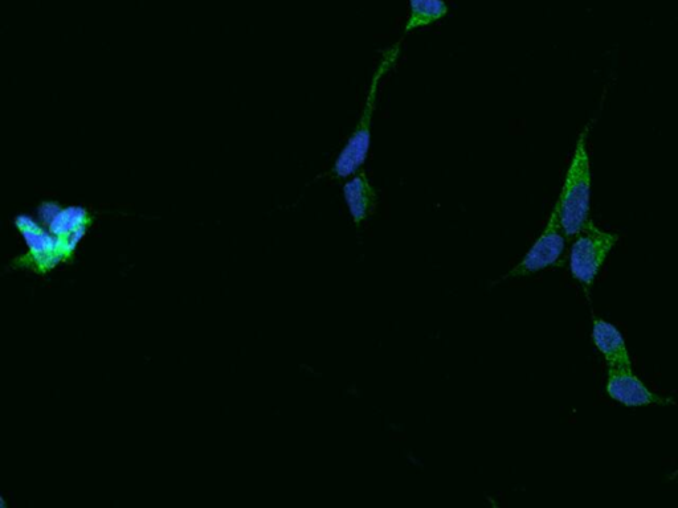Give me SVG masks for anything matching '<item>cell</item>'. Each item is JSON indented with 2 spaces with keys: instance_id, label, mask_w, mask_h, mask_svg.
I'll use <instances>...</instances> for the list:
<instances>
[{
  "instance_id": "3957f363",
  "label": "cell",
  "mask_w": 678,
  "mask_h": 508,
  "mask_svg": "<svg viewBox=\"0 0 678 508\" xmlns=\"http://www.w3.org/2000/svg\"><path fill=\"white\" fill-rule=\"evenodd\" d=\"M618 240L616 233L603 231L592 220L574 237L569 253V268L571 276L587 294Z\"/></svg>"
},
{
  "instance_id": "52a82bcc",
  "label": "cell",
  "mask_w": 678,
  "mask_h": 508,
  "mask_svg": "<svg viewBox=\"0 0 678 508\" xmlns=\"http://www.w3.org/2000/svg\"><path fill=\"white\" fill-rule=\"evenodd\" d=\"M39 216L43 225L48 227V231L57 239L64 241L72 254L91 223L88 212L84 208L68 207L63 210L55 203L42 204L39 208Z\"/></svg>"
},
{
  "instance_id": "30bf717a",
  "label": "cell",
  "mask_w": 678,
  "mask_h": 508,
  "mask_svg": "<svg viewBox=\"0 0 678 508\" xmlns=\"http://www.w3.org/2000/svg\"><path fill=\"white\" fill-rule=\"evenodd\" d=\"M448 15V6L444 0H410V15H408L404 32L432 26Z\"/></svg>"
},
{
  "instance_id": "277c9868",
  "label": "cell",
  "mask_w": 678,
  "mask_h": 508,
  "mask_svg": "<svg viewBox=\"0 0 678 508\" xmlns=\"http://www.w3.org/2000/svg\"><path fill=\"white\" fill-rule=\"evenodd\" d=\"M565 229L559 219L557 207L554 206L547 220L546 227L541 235L535 240L532 248L526 252L524 258L509 273H506L501 281L512 280L533 276L542 270L561 266L565 261L567 241H569Z\"/></svg>"
},
{
  "instance_id": "9c48e42d",
  "label": "cell",
  "mask_w": 678,
  "mask_h": 508,
  "mask_svg": "<svg viewBox=\"0 0 678 508\" xmlns=\"http://www.w3.org/2000/svg\"><path fill=\"white\" fill-rule=\"evenodd\" d=\"M591 338L596 350L606 360L607 367H632V359L626 339H624L618 327L610 322L603 321V319L595 318L594 323H592Z\"/></svg>"
},
{
  "instance_id": "5b68a950",
  "label": "cell",
  "mask_w": 678,
  "mask_h": 508,
  "mask_svg": "<svg viewBox=\"0 0 678 508\" xmlns=\"http://www.w3.org/2000/svg\"><path fill=\"white\" fill-rule=\"evenodd\" d=\"M607 395L616 403L627 408L669 407L675 405L672 397L657 395L652 392L633 372L632 367H607Z\"/></svg>"
},
{
  "instance_id": "7a4b0ae2",
  "label": "cell",
  "mask_w": 678,
  "mask_h": 508,
  "mask_svg": "<svg viewBox=\"0 0 678 508\" xmlns=\"http://www.w3.org/2000/svg\"><path fill=\"white\" fill-rule=\"evenodd\" d=\"M590 127L579 135L561 195L555 203L567 237L574 239L591 220V166L587 150Z\"/></svg>"
},
{
  "instance_id": "8992f818",
  "label": "cell",
  "mask_w": 678,
  "mask_h": 508,
  "mask_svg": "<svg viewBox=\"0 0 678 508\" xmlns=\"http://www.w3.org/2000/svg\"><path fill=\"white\" fill-rule=\"evenodd\" d=\"M15 224L26 240L32 261L42 272L55 268L72 256L64 241L57 239L31 217L20 215L16 217Z\"/></svg>"
},
{
  "instance_id": "6da1fadb",
  "label": "cell",
  "mask_w": 678,
  "mask_h": 508,
  "mask_svg": "<svg viewBox=\"0 0 678 508\" xmlns=\"http://www.w3.org/2000/svg\"><path fill=\"white\" fill-rule=\"evenodd\" d=\"M400 56V44L392 45L387 48L381 59L378 61L377 68H375L374 75L371 77L369 90L365 105H363L361 116L353 133L347 139L346 145L343 146L341 153L338 154L336 162L330 170V176L334 179H349L350 176L357 174L362 170L367 158H369L371 146V127H373V118L375 108H377V100L379 93V86H381L383 79L394 68L396 61Z\"/></svg>"
},
{
  "instance_id": "8fae6325",
  "label": "cell",
  "mask_w": 678,
  "mask_h": 508,
  "mask_svg": "<svg viewBox=\"0 0 678 508\" xmlns=\"http://www.w3.org/2000/svg\"><path fill=\"white\" fill-rule=\"evenodd\" d=\"M677 477H678V470L676 471L675 474L672 475V479H675V478H677Z\"/></svg>"
},
{
  "instance_id": "ba28073f",
  "label": "cell",
  "mask_w": 678,
  "mask_h": 508,
  "mask_svg": "<svg viewBox=\"0 0 678 508\" xmlns=\"http://www.w3.org/2000/svg\"><path fill=\"white\" fill-rule=\"evenodd\" d=\"M343 198L357 227H361L373 215L378 204L377 190L369 176L362 170L347 179L343 186Z\"/></svg>"
}]
</instances>
